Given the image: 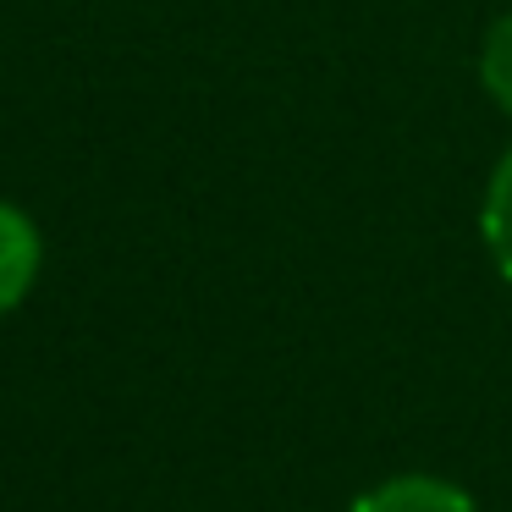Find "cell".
<instances>
[{
	"label": "cell",
	"mask_w": 512,
	"mask_h": 512,
	"mask_svg": "<svg viewBox=\"0 0 512 512\" xmlns=\"http://www.w3.org/2000/svg\"><path fill=\"white\" fill-rule=\"evenodd\" d=\"M479 237H485L490 265L501 270V281L512 287V149L496 160L485 182V199H479Z\"/></svg>",
	"instance_id": "obj_3"
},
{
	"label": "cell",
	"mask_w": 512,
	"mask_h": 512,
	"mask_svg": "<svg viewBox=\"0 0 512 512\" xmlns=\"http://www.w3.org/2000/svg\"><path fill=\"white\" fill-rule=\"evenodd\" d=\"M39 276V232L23 210L0 204V314L17 309Z\"/></svg>",
	"instance_id": "obj_2"
},
{
	"label": "cell",
	"mask_w": 512,
	"mask_h": 512,
	"mask_svg": "<svg viewBox=\"0 0 512 512\" xmlns=\"http://www.w3.org/2000/svg\"><path fill=\"white\" fill-rule=\"evenodd\" d=\"M479 89L490 94L496 111L512 116V12L496 17L485 45H479Z\"/></svg>",
	"instance_id": "obj_4"
},
{
	"label": "cell",
	"mask_w": 512,
	"mask_h": 512,
	"mask_svg": "<svg viewBox=\"0 0 512 512\" xmlns=\"http://www.w3.org/2000/svg\"><path fill=\"white\" fill-rule=\"evenodd\" d=\"M347 512H479V507L463 485H452V479L397 474V479H380L375 490H364Z\"/></svg>",
	"instance_id": "obj_1"
}]
</instances>
